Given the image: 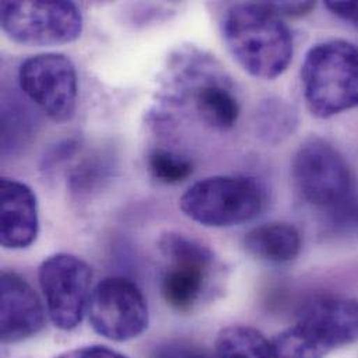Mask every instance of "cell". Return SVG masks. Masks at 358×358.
Listing matches in <instances>:
<instances>
[{"instance_id":"6da1fadb","label":"cell","mask_w":358,"mask_h":358,"mask_svg":"<svg viewBox=\"0 0 358 358\" xmlns=\"http://www.w3.org/2000/svg\"><path fill=\"white\" fill-rule=\"evenodd\" d=\"M223 41L234 60L252 77L275 80L293 59V35L268 3H237L222 20Z\"/></svg>"},{"instance_id":"7a4b0ae2","label":"cell","mask_w":358,"mask_h":358,"mask_svg":"<svg viewBox=\"0 0 358 358\" xmlns=\"http://www.w3.org/2000/svg\"><path fill=\"white\" fill-rule=\"evenodd\" d=\"M275 358H325L358 342V300L317 297L297 313L296 322L272 341Z\"/></svg>"},{"instance_id":"3957f363","label":"cell","mask_w":358,"mask_h":358,"mask_svg":"<svg viewBox=\"0 0 358 358\" xmlns=\"http://www.w3.org/2000/svg\"><path fill=\"white\" fill-rule=\"evenodd\" d=\"M304 101L313 116L328 119L358 108V46L345 39L314 45L301 66Z\"/></svg>"},{"instance_id":"277c9868","label":"cell","mask_w":358,"mask_h":358,"mask_svg":"<svg viewBox=\"0 0 358 358\" xmlns=\"http://www.w3.org/2000/svg\"><path fill=\"white\" fill-rule=\"evenodd\" d=\"M293 180L301 196L328 212L335 220L357 215L355 180L343 155L322 138H310L297 150L292 164Z\"/></svg>"},{"instance_id":"5b68a950","label":"cell","mask_w":358,"mask_h":358,"mask_svg":"<svg viewBox=\"0 0 358 358\" xmlns=\"http://www.w3.org/2000/svg\"><path fill=\"white\" fill-rule=\"evenodd\" d=\"M265 191L251 178L212 176L194 182L180 198L182 213L206 227L254 220L265 208Z\"/></svg>"},{"instance_id":"8992f818","label":"cell","mask_w":358,"mask_h":358,"mask_svg":"<svg viewBox=\"0 0 358 358\" xmlns=\"http://www.w3.org/2000/svg\"><path fill=\"white\" fill-rule=\"evenodd\" d=\"M3 31L25 46H57L70 43L83 32V14L73 1L27 0L1 1Z\"/></svg>"},{"instance_id":"52a82bcc","label":"cell","mask_w":358,"mask_h":358,"mask_svg":"<svg viewBox=\"0 0 358 358\" xmlns=\"http://www.w3.org/2000/svg\"><path fill=\"white\" fill-rule=\"evenodd\" d=\"M46 311L60 331H73L84 320L91 299L92 269L73 254H55L46 258L38 272Z\"/></svg>"},{"instance_id":"ba28073f","label":"cell","mask_w":358,"mask_h":358,"mask_svg":"<svg viewBox=\"0 0 358 358\" xmlns=\"http://www.w3.org/2000/svg\"><path fill=\"white\" fill-rule=\"evenodd\" d=\"M92 329L112 342H129L145 332L150 308L140 287L126 278L101 280L88 304Z\"/></svg>"},{"instance_id":"9c48e42d","label":"cell","mask_w":358,"mask_h":358,"mask_svg":"<svg viewBox=\"0 0 358 358\" xmlns=\"http://www.w3.org/2000/svg\"><path fill=\"white\" fill-rule=\"evenodd\" d=\"M21 91L50 120L66 123L77 106L78 81L73 62L62 53H41L25 59L18 69Z\"/></svg>"},{"instance_id":"30bf717a","label":"cell","mask_w":358,"mask_h":358,"mask_svg":"<svg viewBox=\"0 0 358 358\" xmlns=\"http://www.w3.org/2000/svg\"><path fill=\"white\" fill-rule=\"evenodd\" d=\"M158 247L169 261L161 280L162 297L175 311L188 313L203 294L213 255L198 241L175 231L162 234Z\"/></svg>"},{"instance_id":"8fae6325","label":"cell","mask_w":358,"mask_h":358,"mask_svg":"<svg viewBox=\"0 0 358 358\" xmlns=\"http://www.w3.org/2000/svg\"><path fill=\"white\" fill-rule=\"evenodd\" d=\"M1 290V342L18 343L38 335L45 327V310L38 294L18 273L4 271Z\"/></svg>"},{"instance_id":"7c38bea8","label":"cell","mask_w":358,"mask_h":358,"mask_svg":"<svg viewBox=\"0 0 358 358\" xmlns=\"http://www.w3.org/2000/svg\"><path fill=\"white\" fill-rule=\"evenodd\" d=\"M0 243L7 250L29 247L38 237L39 215L34 191L15 179L0 180Z\"/></svg>"},{"instance_id":"4fadbf2b","label":"cell","mask_w":358,"mask_h":358,"mask_svg":"<svg viewBox=\"0 0 358 358\" xmlns=\"http://www.w3.org/2000/svg\"><path fill=\"white\" fill-rule=\"evenodd\" d=\"M301 245V234L297 227L285 222L259 224L251 229L243 240V247L251 257L273 265L294 261Z\"/></svg>"},{"instance_id":"5bb4252c","label":"cell","mask_w":358,"mask_h":358,"mask_svg":"<svg viewBox=\"0 0 358 358\" xmlns=\"http://www.w3.org/2000/svg\"><path fill=\"white\" fill-rule=\"evenodd\" d=\"M194 106L201 120L216 130H230L240 117V103L234 94L222 83H199L194 91Z\"/></svg>"},{"instance_id":"9a60e30c","label":"cell","mask_w":358,"mask_h":358,"mask_svg":"<svg viewBox=\"0 0 358 358\" xmlns=\"http://www.w3.org/2000/svg\"><path fill=\"white\" fill-rule=\"evenodd\" d=\"M215 355L217 358H275L272 342L259 331L244 325L222 329L216 338Z\"/></svg>"},{"instance_id":"2e32d148","label":"cell","mask_w":358,"mask_h":358,"mask_svg":"<svg viewBox=\"0 0 358 358\" xmlns=\"http://www.w3.org/2000/svg\"><path fill=\"white\" fill-rule=\"evenodd\" d=\"M299 124L297 110L287 101L269 98L264 101L255 113V130L268 144H279L290 137Z\"/></svg>"},{"instance_id":"e0dca14e","label":"cell","mask_w":358,"mask_h":358,"mask_svg":"<svg viewBox=\"0 0 358 358\" xmlns=\"http://www.w3.org/2000/svg\"><path fill=\"white\" fill-rule=\"evenodd\" d=\"M148 169L159 182L175 185L192 175L194 165L187 157L178 152L155 150L148 157Z\"/></svg>"},{"instance_id":"ac0fdd59","label":"cell","mask_w":358,"mask_h":358,"mask_svg":"<svg viewBox=\"0 0 358 358\" xmlns=\"http://www.w3.org/2000/svg\"><path fill=\"white\" fill-rule=\"evenodd\" d=\"M152 358H217L209 350L187 341H166L157 346Z\"/></svg>"},{"instance_id":"d6986e66","label":"cell","mask_w":358,"mask_h":358,"mask_svg":"<svg viewBox=\"0 0 358 358\" xmlns=\"http://www.w3.org/2000/svg\"><path fill=\"white\" fill-rule=\"evenodd\" d=\"M55 358H129L106 346H85L64 352Z\"/></svg>"},{"instance_id":"ffe728a7","label":"cell","mask_w":358,"mask_h":358,"mask_svg":"<svg viewBox=\"0 0 358 358\" xmlns=\"http://www.w3.org/2000/svg\"><path fill=\"white\" fill-rule=\"evenodd\" d=\"M280 17H303L314 10L315 1H273L268 3Z\"/></svg>"},{"instance_id":"44dd1931","label":"cell","mask_w":358,"mask_h":358,"mask_svg":"<svg viewBox=\"0 0 358 358\" xmlns=\"http://www.w3.org/2000/svg\"><path fill=\"white\" fill-rule=\"evenodd\" d=\"M325 7L341 20L352 24H358V1L328 0L325 1Z\"/></svg>"}]
</instances>
